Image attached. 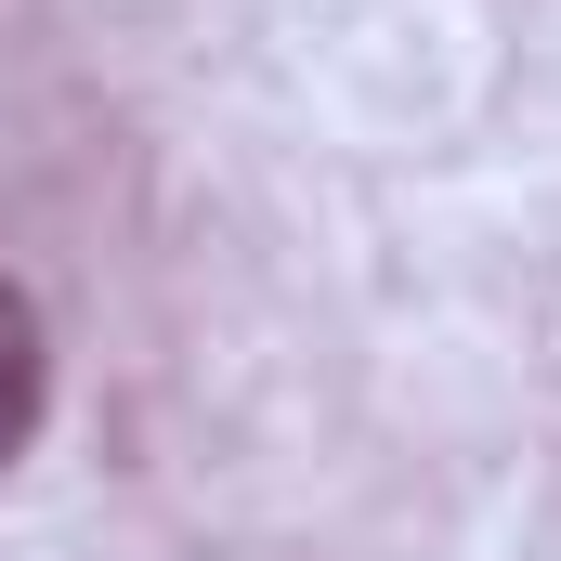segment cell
Instances as JSON below:
<instances>
[{"mask_svg": "<svg viewBox=\"0 0 561 561\" xmlns=\"http://www.w3.org/2000/svg\"><path fill=\"white\" fill-rule=\"evenodd\" d=\"M39 431V300L0 275V457Z\"/></svg>", "mask_w": 561, "mask_h": 561, "instance_id": "cell-1", "label": "cell"}]
</instances>
